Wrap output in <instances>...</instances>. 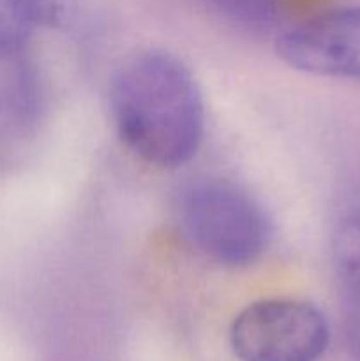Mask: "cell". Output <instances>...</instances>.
<instances>
[{"mask_svg":"<svg viewBox=\"0 0 360 361\" xmlns=\"http://www.w3.org/2000/svg\"><path fill=\"white\" fill-rule=\"evenodd\" d=\"M113 122L134 155L159 168H176L203 140L205 106L191 71L164 49L127 56L112 78Z\"/></svg>","mask_w":360,"mask_h":361,"instance_id":"cell-1","label":"cell"},{"mask_svg":"<svg viewBox=\"0 0 360 361\" xmlns=\"http://www.w3.org/2000/svg\"><path fill=\"white\" fill-rule=\"evenodd\" d=\"M179 221L187 240L224 267L256 263L270 243V221L263 208L228 180L189 183L179 197Z\"/></svg>","mask_w":360,"mask_h":361,"instance_id":"cell-2","label":"cell"},{"mask_svg":"<svg viewBox=\"0 0 360 361\" xmlns=\"http://www.w3.org/2000/svg\"><path fill=\"white\" fill-rule=\"evenodd\" d=\"M330 328L314 305L296 300H263L233 319L229 344L240 361H316Z\"/></svg>","mask_w":360,"mask_h":361,"instance_id":"cell-3","label":"cell"},{"mask_svg":"<svg viewBox=\"0 0 360 361\" xmlns=\"http://www.w3.org/2000/svg\"><path fill=\"white\" fill-rule=\"evenodd\" d=\"M277 53L302 73L360 80V6L304 21L279 39Z\"/></svg>","mask_w":360,"mask_h":361,"instance_id":"cell-4","label":"cell"},{"mask_svg":"<svg viewBox=\"0 0 360 361\" xmlns=\"http://www.w3.org/2000/svg\"><path fill=\"white\" fill-rule=\"evenodd\" d=\"M64 0H0V60L16 55L35 30L62 13Z\"/></svg>","mask_w":360,"mask_h":361,"instance_id":"cell-5","label":"cell"}]
</instances>
